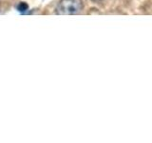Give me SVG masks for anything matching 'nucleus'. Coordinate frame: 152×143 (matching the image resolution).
Returning a JSON list of instances; mask_svg holds the SVG:
<instances>
[{
    "label": "nucleus",
    "instance_id": "obj_1",
    "mask_svg": "<svg viewBox=\"0 0 152 143\" xmlns=\"http://www.w3.org/2000/svg\"><path fill=\"white\" fill-rule=\"evenodd\" d=\"M82 9L83 3L81 0H60L55 12L59 15H72L79 13Z\"/></svg>",
    "mask_w": 152,
    "mask_h": 143
},
{
    "label": "nucleus",
    "instance_id": "obj_2",
    "mask_svg": "<svg viewBox=\"0 0 152 143\" xmlns=\"http://www.w3.org/2000/svg\"><path fill=\"white\" fill-rule=\"evenodd\" d=\"M16 9L20 13L25 14V13H27L28 12V5L27 3H25V2H20V3L17 4Z\"/></svg>",
    "mask_w": 152,
    "mask_h": 143
},
{
    "label": "nucleus",
    "instance_id": "obj_3",
    "mask_svg": "<svg viewBox=\"0 0 152 143\" xmlns=\"http://www.w3.org/2000/svg\"><path fill=\"white\" fill-rule=\"evenodd\" d=\"M91 1H94V2H98V1H101V0H91Z\"/></svg>",
    "mask_w": 152,
    "mask_h": 143
}]
</instances>
